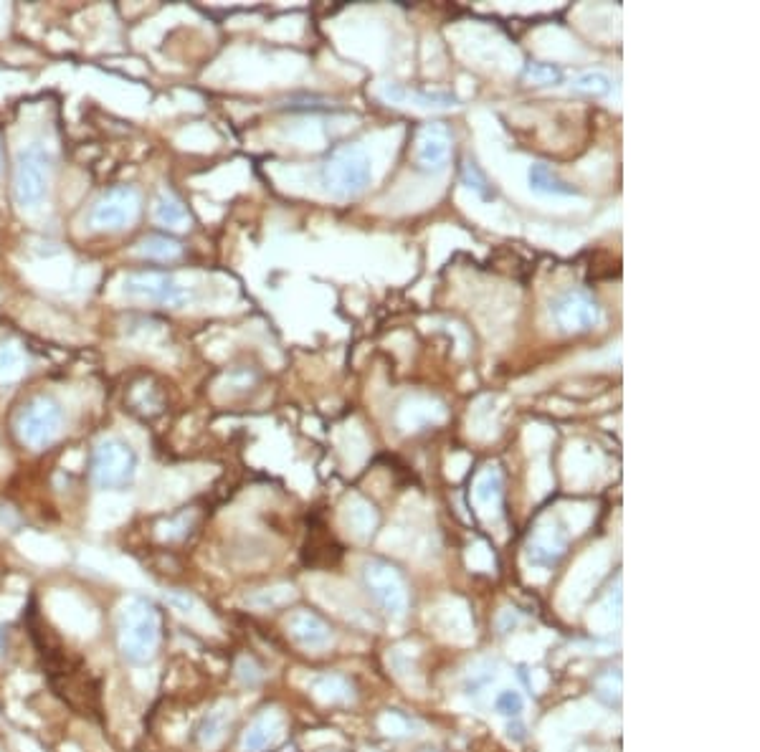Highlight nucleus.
<instances>
[{
    "label": "nucleus",
    "instance_id": "1",
    "mask_svg": "<svg viewBox=\"0 0 760 752\" xmlns=\"http://www.w3.org/2000/svg\"><path fill=\"white\" fill-rule=\"evenodd\" d=\"M163 639L160 611L145 598H127L117 616V641L130 664H147Z\"/></svg>",
    "mask_w": 760,
    "mask_h": 752
},
{
    "label": "nucleus",
    "instance_id": "2",
    "mask_svg": "<svg viewBox=\"0 0 760 752\" xmlns=\"http://www.w3.org/2000/svg\"><path fill=\"white\" fill-rule=\"evenodd\" d=\"M322 185L335 198H355L363 193L373 180V163L365 147L342 145L327 155L320 173Z\"/></svg>",
    "mask_w": 760,
    "mask_h": 752
},
{
    "label": "nucleus",
    "instance_id": "3",
    "mask_svg": "<svg viewBox=\"0 0 760 752\" xmlns=\"http://www.w3.org/2000/svg\"><path fill=\"white\" fill-rule=\"evenodd\" d=\"M51 178V160L44 147L28 145L26 150L18 152L16 163V180H13V195L23 211H33L44 203L49 193Z\"/></svg>",
    "mask_w": 760,
    "mask_h": 752
},
{
    "label": "nucleus",
    "instance_id": "4",
    "mask_svg": "<svg viewBox=\"0 0 760 752\" xmlns=\"http://www.w3.org/2000/svg\"><path fill=\"white\" fill-rule=\"evenodd\" d=\"M137 454L120 439H107L97 446L92 461V479L99 489H120L135 479Z\"/></svg>",
    "mask_w": 760,
    "mask_h": 752
},
{
    "label": "nucleus",
    "instance_id": "5",
    "mask_svg": "<svg viewBox=\"0 0 760 752\" xmlns=\"http://www.w3.org/2000/svg\"><path fill=\"white\" fill-rule=\"evenodd\" d=\"M61 421H64V413H61L59 403L41 395V398H33L18 416V436L23 444L33 446V449H46L59 436Z\"/></svg>",
    "mask_w": 760,
    "mask_h": 752
},
{
    "label": "nucleus",
    "instance_id": "6",
    "mask_svg": "<svg viewBox=\"0 0 760 752\" xmlns=\"http://www.w3.org/2000/svg\"><path fill=\"white\" fill-rule=\"evenodd\" d=\"M363 580L370 596L393 618H403L408 611V590L401 573L383 560H370L363 568Z\"/></svg>",
    "mask_w": 760,
    "mask_h": 752
},
{
    "label": "nucleus",
    "instance_id": "7",
    "mask_svg": "<svg viewBox=\"0 0 760 752\" xmlns=\"http://www.w3.org/2000/svg\"><path fill=\"white\" fill-rule=\"evenodd\" d=\"M122 292L127 297L147 299V302L168 304V307H183L190 302V292L175 279L173 274L165 271H140L130 274L122 284Z\"/></svg>",
    "mask_w": 760,
    "mask_h": 752
},
{
    "label": "nucleus",
    "instance_id": "8",
    "mask_svg": "<svg viewBox=\"0 0 760 752\" xmlns=\"http://www.w3.org/2000/svg\"><path fill=\"white\" fill-rule=\"evenodd\" d=\"M137 213H140V193L130 185L122 188H112L94 203L92 213H89V223L99 231H120L135 223Z\"/></svg>",
    "mask_w": 760,
    "mask_h": 752
},
{
    "label": "nucleus",
    "instance_id": "9",
    "mask_svg": "<svg viewBox=\"0 0 760 752\" xmlns=\"http://www.w3.org/2000/svg\"><path fill=\"white\" fill-rule=\"evenodd\" d=\"M550 317L563 332H586L601 322V307L583 289H570L550 304Z\"/></svg>",
    "mask_w": 760,
    "mask_h": 752
},
{
    "label": "nucleus",
    "instance_id": "10",
    "mask_svg": "<svg viewBox=\"0 0 760 752\" xmlns=\"http://www.w3.org/2000/svg\"><path fill=\"white\" fill-rule=\"evenodd\" d=\"M451 152V132L446 130V125L434 122V125H426L418 135V150H416V163L424 173H439L444 170L446 160H449Z\"/></svg>",
    "mask_w": 760,
    "mask_h": 752
},
{
    "label": "nucleus",
    "instance_id": "11",
    "mask_svg": "<svg viewBox=\"0 0 760 752\" xmlns=\"http://www.w3.org/2000/svg\"><path fill=\"white\" fill-rule=\"evenodd\" d=\"M287 631L299 646L312 651L325 649L332 641L330 626L312 611H294L287 621Z\"/></svg>",
    "mask_w": 760,
    "mask_h": 752
},
{
    "label": "nucleus",
    "instance_id": "12",
    "mask_svg": "<svg viewBox=\"0 0 760 752\" xmlns=\"http://www.w3.org/2000/svg\"><path fill=\"white\" fill-rule=\"evenodd\" d=\"M284 720L277 709H264L259 717L249 725L241 740V752H261L266 747H272L274 742L282 737Z\"/></svg>",
    "mask_w": 760,
    "mask_h": 752
},
{
    "label": "nucleus",
    "instance_id": "13",
    "mask_svg": "<svg viewBox=\"0 0 760 752\" xmlns=\"http://www.w3.org/2000/svg\"><path fill=\"white\" fill-rule=\"evenodd\" d=\"M378 94L386 102L393 104H413V107H424V109H449L456 107V99L451 97L449 92H416V89H406L398 87V84H383L378 89Z\"/></svg>",
    "mask_w": 760,
    "mask_h": 752
},
{
    "label": "nucleus",
    "instance_id": "14",
    "mask_svg": "<svg viewBox=\"0 0 760 752\" xmlns=\"http://www.w3.org/2000/svg\"><path fill=\"white\" fill-rule=\"evenodd\" d=\"M563 552H565V537L560 535L558 527H553V525L535 530V535H532L530 542H527V558H530V563L545 565V568L558 563V560L563 558Z\"/></svg>",
    "mask_w": 760,
    "mask_h": 752
},
{
    "label": "nucleus",
    "instance_id": "15",
    "mask_svg": "<svg viewBox=\"0 0 760 752\" xmlns=\"http://www.w3.org/2000/svg\"><path fill=\"white\" fill-rule=\"evenodd\" d=\"M502 474L494 466H487L474 482V504L479 507V512L484 517H497L502 512Z\"/></svg>",
    "mask_w": 760,
    "mask_h": 752
},
{
    "label": "nucleus",
    "instance_id": "16",
    "mask_svg": "<svg viewBox=\"0 0 760 752\" xmlns=\"http://www.w3.org/2000/svg\"><path fill=\"white\" fill-rule=\"evenodd\" d=\"M527 178H530V188L540 195H565V198L578 195V190L573 188V185L565 183V180L560 178L553 168H548L545 163L532 165Z\"/></svg>",
    "mask_w": 760,
    "mask_h": 752
},
{
    "label": "nucleus",
    "instance_id": "17",
    "mask_svg": "<svg viewBox=\"0 0 760 752\" xmlns=\"http://www.w3.org/2000/svg\"><path fill=\"white\" fill-rule=\"evenodd\" d=\"M155 218H158V223L175 228V231L190 226L188 208H185L183 201H180L175 193H170V190H160L158 198H155Z\"/></svg>",
    "mask_w": 760,
    "mask_h": 752
},
{
    "label": "nucleus",
    "instance_id": "18",
    "mask_svg": "<svg viewBox=\"0 0 760 752\" xmlns=\"http://www.w3.org/2000/svg\"><path fill=\"white\" fill-rule=\"evenodd\" d=\"M228 725H231V704H218L213 712H208L198 730V740L203 747H216L226 735Z\"/></svg>",
    "mask_w": 760,
    "mask_h": 752
},
{
    "label": "nucleus",
    "instance_id": "19",
    "mask_svg": "<svg viewBox=\"0 0 760 752\" xmlns=\"http://www.w3.org/2000/svg\"><path fill=\"white\" fill-rule=\"evenodd\" d=\"M137 254L155 261H173L183 254V246L175 239H168V236H147L137 244Z\"/></svg>",
    "mask_w": 760,
    "mask_h": 752
},
{
    "label": "nucleus",
    "instance_id": "20",
    "mask_svg": "<svg viewBox=\"0 0 760 752\" xmlns=\"http://www.w3.org/2000/svg\"><path fill=\"white\" fill-rule=\"evenodd\" d=\"M312 692H315L317 699L330 702V704L348 702V699H353V687L348 684V679L337 677V674H327V677L315 679Z\"/></svg>",
    "mask_w": 760,
    "mask_h": 752
},
{
    "label": "nucleus",
    "instance_id": "21",
    "mask_svg": "<svg viewBox=\"0 0 760 752\" xmlns=\"http://www.w3.org/2000/svg\"><path fill=\"white\" fill-rule=\"evenodd\" d=\"M26 373V352L13 342L0 345V383H13Z\"/></svg>",
    "mask_w": 760,
    "mask_h": 752
},
{
    "label": "nucleus",
    "instance_id": "22",
    "mask_svg": "<svg viewBox=\"0 0 760 752\" xmlns=\"http://www.w3.org/2000/svg\"><path fill=\"white\" fill-rule=\"evenodd\" d=\"M570 87L581 94H591V97H606V94H611V89H614V82H611V76L603 74V71H583L581 76L573 79Z\"/></svg>",
    "mask_w": 760,
    "mask_h": 752
},
{
    "label": "nucleus",
    "instance_id": "23",
    "mask_svg": "<svg viewBox=\"0 0 760 752\" xmlns=\"http://www.w3.org/2000/svg\"><path fill=\"white\" fill-rule=\"evenodd\" d=\"M348 522H350V527H353V530L358 532L360 537H365V535H370V532H373L375 522H378V520H375L373 507H370V504L365 502V499L353 497V499H350V504H348Z\"/></svg>",
    "mask_w": 760,
    "mask_h": 752
},
{
    "label": "nucleus",
    "instance_id": "24",
    "mask_svg": "<svg viewBox=\"0 0 760 752\" xmlns=\"http://www.w3.org/2000/svg\"><path fill=\"white\" fill-rule=\"evenodd\" d=\"M525 76L532 84H558L563 79V71L553 64H545V61H532L527 64Z\"/></svg>",
    "mask_w": 760,
    "mask_h": 752
},
{
    "label": "nucleus",
    "instance_id": "25",
    "mask_svg": "<svg viewBox=\"0 0 760 752\" xmlns=\"http://www.w3.org/2000/svg\"><path fill=\"white\" fill-rule=\"evenodd\" d=\"M494 709L505 717H520V712L525 709V699H522V694L515 692V689H505V692H500L497 699H494Z\"/></svg>",
    "mask_w": 760,
    "mask_h": 752
},
{
    "label": "nucleus",
    "instance_id": "26",
    "mask_svg": "<svg viewBox=\"0 0 760 752\" xmlns=\"http://www.w3.org/2000/svg\"><path fill=\"white\" fill-rule=\"evenodd\" d=\"M292 596H294L292 588L282 585V588L261 590L259 596H251V603H254V606H259V608H277V606H282V603H287Z\"/></svg>",
    "mask_w": 760,
    "mask_h": 752
},
{
    "label": "nucleus",
    "instance_id": "27",
    "mask_svg": "<svg viewBox=\"0 0 760 752\" xmlns=\"http://www.w3.org/2000/svg\"><path fill=\"white\" fill-rule=\"evenodd\" d=\"M462 178H464V185H467V188H474L479 195H489L487 188H484V185H487V180H484V175L479 173L477 165H474V163L464 165Z\"/></svg>",
    "mask_w": 760,
    "mask_h": 752
},
{
    "label": "nucleus",
    "instance_id": "28",
    "mask_svg": "<svg viewBox=\"0 0 760 752\" xmlns=\"http://www.w3.org/2000/svg\"><path fill=\"white\" fill-rule=\"evenodd\" d=\"M239 677L244 679V682L256 684V682H259V679H261V671L256 669L254 661H251V659H241V661H239Z\"/></svg>",
    "mask_w": 760,
    "mask_h": 752
},
{
    "label": "nucleus",
    "instance_id": "29",
    "mask_svg": "<svg viewBox=\"0 0 760 752\" xmlns=\"http://www.w3.org/2000/svg\"><path fill=\"white\" fill-rule=\"evenodd\" d=\"M0 170H3V147H0Z\"/></svg>",
    "mask_w": 760,
    "mask_h": 752
}]
</instances>
